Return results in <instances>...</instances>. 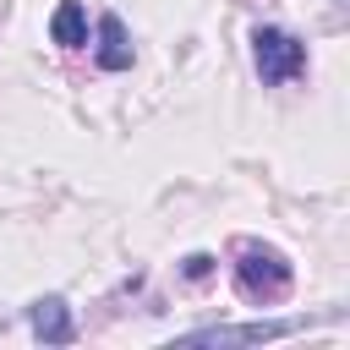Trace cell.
<instances>
[{"instance_id":"3","label":"cell","mask_w":350,"mask_h":350,"mask_svg":"<svg viewBox=\"0 0 350 350\" xmlns=\"http://www.w3.org/2000/svg\"><path fill=\"white\" fill-rule=\"evenodd\" d=\"M27 323H33V334L44 339V345H66L77 328H71V306L60 301V295H44V301H33L27 306Z\"/></svg>"},{"instance_id":"7","label":"cell","mask_w":350,"mask_h":350,"mask_svg":"<svg viewBox=\"0 0 350 350\" xmlns=\"http://www.w3.org/2000/svg\"><path fill=\"white\" fill-rule=\"evenodd\" d=\"M208 273H213V257L208 252H191L186 257V279H208Z\"/></svg>"},{"instance_id":"1","label":"cell","mask_w":350,"mask_h":350,"mask_svg":"<svg viewBox=\"0 0 350 350\" xmlns=\"http://www.w3.org/2000/svg\"><path fill=\"white\" fill-rule=\"evenodd\" d=\"M290 284H295V268H290V257L279 246H268V241H241L235 246V290H241V301L273 306V301L290 295Z\"/></svg>"},{"instance_id":"5","label":"cell","mask_w":350,"mask_h":350,"mask_svg":"<svg viewBox=\"0 0 350 350\" xmlns=\"http://www.w3.org/2000/svg\"><path fill=\"white\" fill-rule=\"evenodd\" d=\"M98 66L104 71H126L131 66V44H126V27H120V16H98Z\"/></svg>"},{"instance_id":"4","label":"cell","mask_w":350,"mask_h":350,"mask_svg":"<svg viewBox=\"0 0 350 350\" xmlns=\"http://www.w3.org/2000/svg\"><path fill=\"white\" fill-rule=\"evenodd\" d=\"M49 38H55L60 49H82V44H88V11H82V0H60V5H55Z\"/></svg>"},{"instance_id":"2","label":"cell","mask_w":350,"mask_h":350,"mask_svg":"<svg viewBox=\"0 0 350 350\" xmlns=\"http://www.w3.org/2000/svg\"><path fill=\"white\" fill-rule=\"evenodd\" d=\"M252 60H257V77L268 88H284V82L306 77V44L284 27H257L252 33Z\"/></svg>"},{"instance_id":"6","label":"cell","mask_w":350,"mask_h":350,"mask_svg":"<svg viewBox=\"0 0 350 350\" xmlns=\"http://www.w3.org/2000/svg\"><path fill=\"white\" fill-rule=\"evenodd\" d=\"M290 334V323H246V328H202L191 339H219V345H252V339H279Z\"/></svg>"}]
</instances>
